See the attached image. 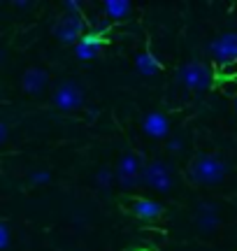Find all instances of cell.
I'll return each mask as SVG.
<instances>
[{
  "label": "cell",
  "instance_id": "obj_1",
  "mask_svg": "<svg viewBox=\"0 0 237 251\" xmlns=\"http://www.w3.org/2000/svg\"><path fill=\"white\" fill-rule=\"evenodd\" d=\"M226 175H228L226 161H221L219 156H214V153H200V156H195L191 168H189V177L198 186H214V184L226 179Z\"/></svg>",
  "mask_w": 237,
  "mask_h": 251
},
{
  "label": "cell",
  "instance_id": "obj_2",
  "mask_svg": "<svg viewBox=\"0 0 237 251\" xmlns=\"http://www.w3.org/2000/svg\"><path fill=\"white\" fill-rule=\"evenodd\" d=\"M177 79L182 81L186 89L191 91H205L212 86V81H214V72H212L210 65H205V63H186L182 65L179 70H177Z\"/></svg>",
  "mask_w": 237,
  "mask_h": 251
},
{
  "label": "cell",
  "instance_id": "obj_3",
  "mask_svg": "<svg viewBox=\"0 0 237 251\" xmlns=\"http://www.w3.org/2000/svg\"><path fill=\"white\" fill-rule=\"evenodd\" d=\"M142 184L149 188H154L158 193H167L174 186L172 170L165 161H149L142 168Z\"/></svg>",
  "mask_w": 237,
  "mask_h": 251
},
{
  "label": "cell",
  "instance_id": "obj_4",
  "mask_svg": "<svg viewBox=\"0 0 237 251\" xmlns=\"http://www.w3.org/2000/svg\"><path fill=\"white\" fill-rule=\"evenodd\" d=\"M84 17L82 14H70V12H65L63 17L58 19V24L54 28V35L63 42V45H77L79 40H82L86 33H84Z\"/></svg>",
  "mask_w": 237,
  "mask_h": 251
},
{
  "label": "cell",
  "instance_id": "obj_5",
  "mask_svg": "<svg viewBox=\"0 0 237 251\" xmlns=\"http://www.w3.org/2000/svg\"><path fill=\"white\" fill-rule=\"evenodd\" d=\"M84 102V91L77 81H61L54 91V105L63 112L79 109Z\"/></svg>",
  "mask_w": 237,
  "mask_h": 251
},
{
  "label": "cell",
  "instance_id": "obj_6",
  "mask_svg": "<svg viewBox=\"0 0 237 251\" xmlns=\"http://www.w3.org/2000/svg\"><path fill=\"white\" fill-rule=\"evenodd\" d=\"M142 163L137 158L135 153H126V156H121V161H118V168H117V179L118 184L123 188H135L142 184Z\"/></svg>",
  "mask_w": 237,
  "mask_h": 251
},
{
  "label": "cell",
  "instance_id": "obj_7",
  "mask_svg": "<svg viewBox=\"0 0 237 251\" xmlns=\"http://www.w3.org/2000/svg\"><path fill=\"white\" fill-rule=\"evenodd\" d=\"M210 56L219 65H230L237 61V33H223L210 42Z\"/></svg>",
  "mask_w": 237,
  "mask_h": 251
},
{
  "label": "cell",
  "instance_id": "obj_8",
  "mask_svg": "<svg viewBox=\"0 0 237 251\" xmlns=\"http://www.w3.org/2000/svg\"><path fill=\"white\" fill-rule=\"evenodd\" d=\"M102 47H105L102 35L95 33V30H91V33H86V35L74 45V54H77L79 61H91V58H98V56L102 54Z\"/></svg>",
  "mask_w": 237,
  "mask_h": 251
},
{
  "label": "cell",
  "instance_id": "obj_9",
  "mask_svg": "<svg viewBox=\"0 0 237 251\" xmlns=\"http://www.w3.org/2000/svg\"><path fill=\"white\" fill-rule=\"evenodd\" d=\"M49 86V75L42 68H28L21 77V89L26 91L28 96H42Z\"/></svg>",
  "mask_w": 237,
  "mask_h": 251
},
{
  "label": "cell",
  "instance_id": "obj_10",
  "mask_svg": "<svg viewBox=\"0 0 237 251\" xmlns=\"http://www.w3.org/2000/svg\"><path fill=\"white\" fill-rule=\"evenodd\" d=\"M195 226L205 230V233H212L216 226H219V209L214 202H200L198 209H195V216H193Z\"/></svg>",
  "mask_w": 237,
  "mask_h": 251
},
{
  "label": "cell",
  "instance_id": "obj_11",
  "mask_svg": "<svg viewBox=\"0 0 237 251\" xmlns=\"http://www.w3.org/2000/svg\"><path fill=\"white\" fill-rule=\"evenodd\" d=\"M142 128H144V133L149 135V137L161 140V137H167V135H170V119L165 117V114H161V112H151V114L144 117Z\"/></svg>",
  "mask_w": 237,
  "mask_h": 251
},
{
  "label": "cell",
  "instance_id": "obj_12",
  "mask_svg": "<svg viewBox=\"0 0 237 251\" xmlns=\"http://www.w3.org/2000/svg\"><path fill=\"white\" fill-rule=\"evenodd\" d=\"M133 214L137 219H142V221H154V219L163 214V207L151 198H135L133 200Z\"/></svg>",
  "mask_w": 237,
  "mask_h": 251
},
{
  "label": "cell",
  "instance_id": "obj_13",
  "mask_svg": "<svg viewBox=\"0 0 237 251\" xmlns=\"http://www.w3.org/2000/svg\"><path fill=\"white\" fill-rule=\"evenodd\" d=\"M102 9H105V17L110 21H123L133 7H130L128 0H107V2H102Z\"/></svg>",
  "mask_w": 237,
  "mask_h": 251
},
{
  "label": "cell",
  "instance_id": "obj_14",
  "mask_svg": "<svg viewBox=\"0 0 237 251\" xmlns=\"http://www.w3.org/2000/svg\"><path fill=\"white\" fill-rule=\"evenodd\" d=\"M135 68H137L140 75H144V77H154V75L161 72V61H158L154 54L144 51V54H140L135 58Z\"/></svg>",
  "mask_w": 237,
  "mask_h": 251
},
{
  "label": "cell",
  "instance_id": "obj_15",
  "mask_svg": "<svg viewBox=\"0 0 237 251\" xmlns=\"http://www.w3.org/2000/svg\"><path fill=\"white\" fill-rule=\"evenodd\" d=\"M30 184L33 186H45V184H49L51 181V172L49 170H35V172H30Z\"/></svg>",
  "mask_w": 237,
  "mask_h": 251
},
{
  "label": "cell",
  "instance_id": "obj_16",
  "mask_svg": "<svg viewBox=\"0 0 237 251\" xmlns=\"http://www.w3.org/2000/svg\"><path fill=\"white\" fill-rule=\"evenodd\" d=\"M95 184H98L100 188H110L112 186V170L102 168V170L95 172Z\"/></svg>",
  "mask_w": 237,
  "mask_h": 251
},
{
  "label": "cell",
  "instance_id": "obj_17",
  "mask_svg": "<svg viewBox=\"0 0 237 251\" xmlns=\"http://www.w3.org/2000/svg\"><path fill=\"white\" fill-rule=\"evenodd\" d=\"M9 242H12V237H9V226L2 221V224H0V249H7Z\"/></svg>",
  "mask_w": 237,
  "mask_h": 251
},
{
  "label": "cell",
  "instance_id": "obj_18",
  "mask_svg": "<svg viewBox=\"0 0 237 251\" xmlns=\"http://www.w3.org/2000/svg\"><path fill=\"white\" fill-rule=\"evenodd\" d=\"M63 7L68 9L70 14H79V9H82L84 5L79 2V0H65V2H63Z\"/></svg>",
  "mask_w": 237,
  "mask_h": 251
},
{
  "label": "cell",
  "instance_id": "obj_19",
  "mask_svg": "<svg viewBox=\"0 0 237 251\" xmlns=\"http://www.w3.org/2000/svg\"><path fill=\"white\" fill-rule=\"evenodd\" d=\"M182 147H184V140H182V137H172V140H167V149H170L172 153L182 151Z\"/></svg>",
  "mask_w": 237,
  "mask_h": 251
},
{
  "label": "cell",
  "instance_id": "obj_20",
  "mask_svg": "<svg viewBox=\"0 0 237 251\" xmlns=\"http://www.w3.org/2000/svg\"><path fill=\"white\" fill-rule=\"evenodd\" d=\"M7 135H9V126L2 121L0 124V142H7Z\"/></svg>",
  "mask_w": 237,
  "mask_h": 251
},
{
  "label": "cell",
  "instance_id": "obj_21",
  "mask_svg": "<svg viewBox=\"0 0 237 251\" xmlns=\"http://www.w3.org/2000/svg\"><path fill=\"white\" fill-rule=\"evenodd\" d=\"M235 109H237V100H235Z\"/></svg>",
  "mask_w": 237,
  "mask_h": 251
}]
</instances>
